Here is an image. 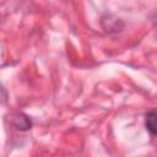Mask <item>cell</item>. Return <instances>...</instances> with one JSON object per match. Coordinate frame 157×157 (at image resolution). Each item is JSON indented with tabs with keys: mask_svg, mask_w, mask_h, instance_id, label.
<instances>
[{
	"mask_svg": "<svg viewBox=\"0 0 157 157\" xmlns=\"http://www.w3.org/2000/svg\"><path fill=\"white\" fill-rule=\"evenodd\" d=\"M12 124L17 130H21V131H26V130L31 129V126H32L31 119L23 113L13 114L12 115Z\"/></svg>",
	"mask_w": 157,
	"mask_h": 157,
	"instance_id": "1",
	"label": "cell"
},
{
	"mask_svg": "<svg viewBox=\"0 0 157 157\" xmlns=\"http://www.w3.org/2000/svg\"><path fill=\"white\" fill-rule=\"evenodd\" d=\"M145 126L152 136H156L157 128H156V113L155 112H148L145 115Z\"/></svg>",
	"mask_w": 157,
	"mask_h": 157,
	"instance_id": "2",
	"label": "cell"
},
{
	"mask_svg": "<svg viewBox=\"0 0 157 157\" xmlns=\"http://www.w3.org/2000/svg\"><path fill=\"white\" fill-rule=\"evenodd\" d=\"M6 101H7V92L4 88V86L0 83V104L5 103Z\"/></svg>",
	"mask_w": 157,
	"mask_h": 157,
	"instance_id": "3",
	"label": "cell"
}]
</instances>
